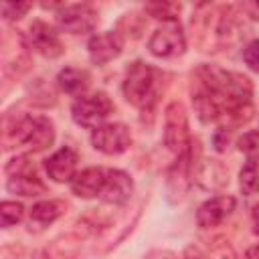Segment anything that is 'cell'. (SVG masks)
<instances>
[{
  "mask_svg": "<svg viewBox=\"0 0 259 259\" xmlns=\"http://www.w3.org/2000/svg\"><path fill=\"white\" fill-rule=\"evenodd\" d=\"M253 85L241 73L223 71L217 67H200L192 87V103L202 121L243 123L251 119Z\"/></svg>",
  "mask_w": 259,
  "mask_h": 259,
  "instance_id": "cell-1",
  "label": "cell"
},
{
  "mask_svg": "<svg viewBox=\"0 0 259 259\" xmlns=\"http://www.w3.org/2000/svg\"><path fill=\"white\" fill-rule=\"evenodd\" d=\"M55 142V125L45 115H24L4 134V148L40 152Z\"/></svg>",
  "mask_w": 259,
  "mask_h": 259,
  "instance_id": "cell-2",
  "label": "cell"
},
{
  "mask_svg": "<svg viewBox=\"0 0 259 259\" xmlns=\"http://www.w3.org/2000/svg\"><path fill=\"white\" fill-rule=\"evenodd\" d=\"M156 71L148 63H132L123 79V97L127 103L140 109H150L156 101Z\"/></svg>",
  "mask_w": 259,
  "mask_h": 259,
  "instance_id": "cell-3",
  "label": "cell"
},
{
  "mask_svg": "<svg viewBox=\"0 0 259 259\" xmlns=\"http://www.w3.org/2000/svg\"><path fill=\"white\" fill-rule=\"evenodd\" d=\"M6 174H8L6 188L12 194L36 196V194H42L47 190L45 182L40 180V176L36 172V166L26 156L12 158L8 162V166H6Z\"/></svg>",
  "mask_w": 259,
  "mask_h": 259,
  "instance_id": "cell-4",
  "label": "cell"
},
{
  "mask_svg": "<svg viewBox=\"0 0 259 259\" xmlns=\"http://www.w3.org/2000/svg\"><path fill=\"white\" fill-rule=\"evenodd\" d=\"M111 111H113V103L107 97V93H103V91L81 95L75 99V103L71 107L73 121L77 125L91 127V130H97L99 125H103V121L109 117Z\"/></svg>",
  "mask_w": 259,
  "mask_h": 259,
  "instance_id": "cell-5",
  "label": "cell"
},
{
  "mask_svg": "<svg viewBox=\"0 0 259 259\" xmlns=\"http://www.w3.org/2000/svg\"><path fill=\"white\" fill-rule=\"evenodd\" d=\"M148 49L154 57H160V59H172L182 55L186 49V38L178 18L166 20L160 28H156L148 40Z\"/></svg>",
  "mask_w": 259,
  "mask_h": 259,
  "instance_id": "cell-6",
  "label": "cell"
},
{
  "mask_svg": "<svg viewBox=\"0 0 259 259\" xmlns=\"http://www.w3.org/2000/svg\"><path fill=\"white\" fill-rule=\"evenodd\" d=\"M164 144L168 150L176 154H186L190 146V134H188V119L182 103L174 101L166 107V117H164Z\"/></svg>",
  "mask_w": 259,
  "mask_h": 259,
  "instance_id": "cell-7",
  "label": "cell"
},
{
  "mask_svg": "<svg viewBox=\"0 0 259 259\" xmlns=\"http://www.w3.org/2000/svg\"><path fill=\"white\" fill-rule=\"evenodd\" d=\"M91 144L95 150L107 156H117L125 152L132 144L130 130L123 123H103L91 134Z\"/></svg>",
  "mask_w": 259,
  "mask_h": 259,
  "instance_id": "cell-8",
  "label": "cell"
},
{
  "mask_svg": "<svg viewBox=\"0 0 259 259\" xmlns=\"http://www.w3.org/2000/svg\"><path fill=\"white\" fill-rule=\"evenodd\" d=\"M57 24L71 34H85L97 26V12L89 4H67L57 12Z\"/></svg>",
  "mask_w": 259,
  "mask_h": 259,
  "instance_id": "cell-9",
  "label": "cell"
},
{
  "mask_svg": "<svg viewBox=\"0 0 259 259\" xmlns=\"http://www.w3.org/2000/svg\"><path fill=\"white\" fill-rule=\"evenodd\" d=\"M237 200L229 194H221V196H212L206 202L200 204L198 212H196V223L200 229H212L219 227L233 210H235Z\"/></svg>",
  "mask_w": 259,
  "mask_h": 259,
  "instance_id": "cell-10",
  "label": "cell"
},
{
  "mask_svg": "<svg viewBox=\"0 0 259 259\" xmlns=\"http://www.w3.org/2000/svg\"><path fill=\"white\" fill-rule=\"evenodd\" d=\"M87 49H89V57L95 65H105V63H109L121 55L123 38L119 32H113V30L99 32V34H93L89 38Z\"/></svg>",
  "mask_w": 259,
  "mask_h": 259,
  "instance_id": "cell-11",
  "label": "cell"
},
{
  "mask_svg": "<svg viewBox=\"0 0 259 259\" xmlns=\"http://www.w3.org/2000/svg\"><path fill=\"white\" fill-rule=\"evenodd\" d=\"M105 180H107V168L89 166V168H85L73 176L71 190L79 198H95V196H101Z\"/></svg>",
  "mask_w": 259,
  "mask_h": 259,
  "instance_id": "cell-12",
  "label": "cell"
},
{
  "mask_svg": "<svg viewBox=\"0 0 259 259\" xmlns=\"http://www.w3.org/2000/svg\"><path fill=\"white\" fill-rule=\"evenodd\" d=\"M28 38H30V45L42 55V57H49V59H55L59 55H63V42L59 38V32L49 26L47 22L42 20H34L28 28Z\"/></svg>",
  "mask_w": 259,
  "mask_h": 259,
  "instance_id": "cell-13",
  "label": "cell"
},
{
  "mask_svg": "<svg viewBox=\"0 0 259 259\" xmlns=\"http://www.w3.org/2000/svg\"><path fill=\"white\" fill-rule=\"evenodd\" d=\"M77 162H79L77 152L73 148L65 146L45 160V170H47L49 178H53L55 182H71L73 176L77 174L75 172Z\"/></svg>",
  "mask_w": 259,
  "mask_h": 259,
  "instance_id": "cell-14",
  "label": "cell"
},
{
  "mask_svg": "<svg viewBox=\"0 0 259 259\" xmlns=\"http://www.w3.org/2000/svg\"><path fill=\"white\" fill-rule=\"evenodd\" d=\"M132 190H134V182L130 174H125L123 170L107 168V180L99 198L109 204H123L132 196Z\"/></svg>",
  "mask_w": 259,
  "mask_h": 259,
  "instance_id": "cell-15",
  "label": "cell"
},
{
  "mask_svg": "<svg viewBox=\"0 0 259 259\" xmlns=\"http://www.w3.org/2000/svg\"><path fill=\"white\" fill-rule=\"evenodd\" d=\"M65 212V202L57 200V198H49V200H40L36 204H32L30 208V229H45L47 225L55 223L61 214Z\"/></svg>",
  "mask_w": 259,
  "mask_h": 259,
  "instance_id": "cell-16",
  "label": "cell"
},
{
  "mask_svg": "<svg viewBox=\"0 0 259 259\" xmlns=\"http://www.w3.org/2000/svg\"><path fill=\"white\" fill-rule=\"evenodd\" d=\"M57 81H59V87L65 93L77 95V97H81L83 91L89 87V75L85 71H81V69H75V67H65L59 73Z\"/></svg>",
  "mask_w": 259,
  "mask_h": 259,
  "instance_id": "cell-17",
  "label": "cell"
},
{
  "mask_svg": "<svg viewBox=\"0 0 259 259\" xmlns=\"http://www.w3.org/2000/svg\"><path fill=\"white\" fill-rule=\"evenodd\" d=\"M239 186L241 192L247 196H253L259 192V154L249 156L247 164L239 172Z\"/></svg>",
  "mask_w": 259,
  "mask_h": 259,
  "instance_id": "cell-18",
  "label": "cell"
},
{
  "mask_svg": "<svg viewBox=\"0 0 259 259\" xmlns=\"http://www.w3.org/2000/svg\"><path fill=\"white\" fill-rule=\"evenodd\" d=\"M0 217H2V227L8 229L10 225L18 223L24 217V206L16 200H4L0 204Z\"/></svg>",
  "mask_w": 259,
  "mask_h": 259,
  "instance_id": "cell-19",
  "label": "cell"
},
{
  "mask_svg": "<svg viewBox=\"0 0 259 259\" xmlns=\"http://www.w3.org/2000/svg\"><path fill=\"white\" fill-rule=\"evenodd\" d=\"M237 146L241 152H245L247 156H257L259 154V132L251 130V132H245L239 140H237Z\"/></svg>",
  "mask_w": 259,
  "mask_h": 259,
  "instance_id": "cell-20",
  "label": "cell"
},
{
  "mask_svg": "<svg viewBox=\"0 0 259 259\" xmlns=\"http://www.w3.org/2000/svg\"><path fill=\"white\" fill-rule=\"evenodd\" d=\"M32 8L30 2H4L2 4V16L6 20H18Z\"/></svg>",
  "mask_w": 259,
  "mask_h": 259,
  "instance_id": "cell-21",
  "label": "cell"
},
{
  "mask_svg": "<svg viewBox=\"0 0 259 259\" xmlns=\"http://www.w3.org/2000/svg\"><path fill=\"white\" fill-rule=\"evenodd\" d=\"M243 61H245V65H247L251 71L259 73V38L251 40V42L243 49Z\"/></svg>",
  "mask_w": 259,
  "mask_h": 259,
  "instance_id": "cell-22",
  "label": "cell"
},
{
  "mask_svg": "<svg viewBox=\"0 0 259 259\" xmlns=\"http://www.w3.org/2000/svg\"><path fill=\"white\" fill-rule=\"evenodd\" d=\"M146 8H148V12H152V16H156L164 22L166 20H176V16L172 12V10H176L174 4H148Z\"/></svg>",
  "mask_w": 259,
  "mask_h": 259,
  "instance_id": "cell-23",
  "label": "cell"
},
{
  "mask_svg": "<svg viewBox=\"0 0 259 259\" xmlns=\"http://www.w3.org/2000/svg\"><path fill=\"white\" fill-rule=\"evenodd\" d=\"M241 8L247 12V16H251L253 20H259V2H245L241 4Z\"/></svg>",
  "mask_w": 259,
  "mask_h": 259,
  "instance_id": "cell-24",
  "label": "cell"
},
{
  "mask_svg": "<svg viewBox=\"0 0 259 259\" xmlns=\"http://www.w3.org/2000/svg\"><path fill=\"white\" fill-rule=\"evenodd\" d=\"M146 259H178L172 251H154V253H150Z\"/></svg>",
  "mask_w": 259,
  "mask_h": 259,
  "instance_id": "cell-25",
  "label": "cell"
},
{
  "mask_svg": "<svg viewBox=\"0 0 259 259\" xmlns=\"http://www.w3.org/2000/svg\"><path fill=\"white\" fill-rule=\"evenodd\" d=\"M184 259H204V255H202L198 249H194V247H188V249H186V255H184Z\"/></svg>",
  "mask_w": 259,
  "mask_h": 259,
  "instance_id": "cell-26",
  "label": "cell"
},
{
  "mask_svg": "<svg viewBox=\"0 0 259 259\" xmlns=\"http://www.w3.org/2000/svg\"><path fill=\"white\" fill-rule=\"evenodd\" d=\"M253 231L255 235H259V204L253 208Z\"/></svg>",
  "mask_w": 259,
  "mask_h": 259,
  "instance_id": "cell-27",
  "label": "cell"
},
{
  "mask_svg": "<svg viewBox=\"0 0 259 259\" xmlns=\"http://www.w3.org/2000/svg\"><path fill=\"white\" fill-rule=\"evenodd\" d=\"M247 259H259V245H255L247 251Z\"/></svg>",
  "mask_w": 259,
  "mask_h": 259,
  "instance_id": "cell-28",
  "label": "cell"
}]
</instances>
